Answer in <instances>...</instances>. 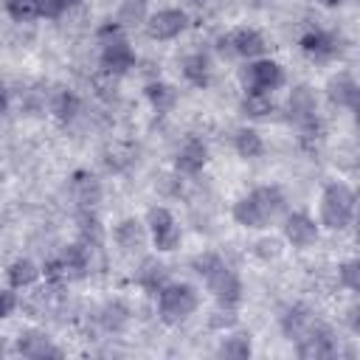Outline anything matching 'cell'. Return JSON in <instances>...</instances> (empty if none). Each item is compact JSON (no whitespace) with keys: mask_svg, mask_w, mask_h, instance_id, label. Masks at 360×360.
I'll return each instance as SVG.
<instances>
[{"mask_svg":"<svg viewBox=\"0 0 360 360\" xmlns=\"http://www.w3.org/2000/svg\"><path fill=\"white\" fill-rule=\"evenodd\" d=\"M231 214H233L236 225L250 228V231H262L287 214V197L278 186H256L250 194H245L233 202Z\"/></svg>","mask_w":360,"mask_h":360,"instance_id":"obj_1","label":"cell"},{"mask_svg":"<svg viewBox=\"0 0 360 360\" xmlns=\"http://www.w3.org/2000/svg\"><path fill=\"white\" fill-rule=\"evenodd\" d=\"M96 39H98V62H101V70L112 73V76H124L129 68H135V48L129 45V37H127V28H121L115 20L104 22L98 31H96Z\"/></svg>","mask_w":360,"mask_h":360,"instance_id":"obj_2","label":"cell"},{"mask_svg":"<svg viewBox=\"0 0 360 360\" xmlns=\"http://www.w3.org/2000/svg\"><path fill=\"white\" fill-rule=\"evenodd\" d=\"M354 205H357V197L346 183L340 180L326 183L321 191V202H318V225H323L326 231L349 228L354 219Z\"/></svg>","mask_w":360,"mask_h":360,"instance_id":"obj_3","label":"cell"},{"mask_svg":"<svg viewBox=\"0 0 360 360\" xmlns=\"http://www.w3.org/2000/svg\"><path fill=\"white\" fill-rule=\"evenodd\" d=\"M155 295H158V318L166 326H177L200 309V292L186 281H166Z\"/></svg>","mask_w":360,"mask_h":360,"instance_id":"obj_4","label":"cell"},{"mask_svg":"<svg viewBox=\"0 0 360 360\" xmlns=\"http://www.w3.org/2000/svg\"><path fill=\"white\" fill-rule=\"evenodd\" d=\"M143 222H146L149 239H152V245H155L158 253H172V250L180 248L183 231H180L174 214H172L166 205H152V208L146 211V219H143Z\"/></svg>","mask_w":360,"mask_h":360,"instance_id":"obj_5","label":"cell"},{"mask_svg":"<svg viewBox=\"0 0 360 360\" xmlns=\"http://www.w3.org/2000/svg\"><path fill=\"white\" fill-rule=\"evenodd\" d=\"M239 79L245 93H273L284 84V68L270 56H259V59H248Z\"/></svg>","mask_w":360,"mask_h":360,"instance_id":"obj_6","label":"cell"},{"mask_svg":"<svg viewBox=\"0 0 360 360\" xmlns=\"http://www.w3.org/2000/svg\"><path fill=\"white\" fill-rule=\"evenodd\" d=\"M217 51H219L222 56L259 59V56H264V51H267V42H264V37H262L256 28H248V25H242V28H233L231 34L219 37V39H217Z\"/></svg>","mask_w":360,"mask_h":360,"instance_id":"obj_7","label":"cell"},{"mask_svg":"<svg viewBox=\"0 0 360 360\" xmlns=\"http://www.w3.org/2000/svg\"><path fill=\"white\" fill-rule=\"evenodd\" d=\"M188 28V14L177 6H169V8H158L152 14H146L143 20V31L149 39L155 42H169V39H177L183 31Z\"/></svg>","mask_w":360,"mask_h":360,"instance_id":"obj_8","label":"cell"},{"mask_svg":"<svg viewBox=\"0 0 360 360\" xmlns=\"http://www.w3.org/2000/svg\"><path fill=\"white\" fill-rule=\"evenodd\" d=\"M202 284L214 295V301L222 307H236L242 301V278L225 264V259L202 276Z\"/></svg>","mask_w":360,"mask_h":360,"instance_id":"obj_9","label":"cell"},{"mask_svg":"<svg viewBox=\"0 0 360 360\" xmlns=\"http://www.w3.org/2000/svg\"><path fill=\"white\" fill-rule=\"evenodd\" d=\"M295 354L304 357V360H326V357H335L338 354V338H335V332L329 326H323V323L315 321V326L295 340Z\"/></svg>","mask_w":360,"mask_h":360,"instance_id":"obj_10","label":"cell"},{"mask_svg":"<svg viewBox=\"0 0 360 360\" xmlns=\"http://www.w3.org/2000/svg\"><path fill=\"white\" fill-rule=\"evenodd\" d=\"M281 233L287 239V245L298 248V250H307L318 242L321 236V225L307 214V211H290L281 217Z\"/></svg>","mask_w":360,"mask_h":360,"instance_id":"obj_11","label":"cell"},{"mask_svg":"<svg viewBox=\"0 0 360 360\" xmlns=\"http://www.w3.org/2000/svg\"><path fill=\"white\" fill-rule=\"evenodd\" d=\"M112 242L118 245L121 253H141L149 242V231L146 222L138 217H127L112 228Z\"/></svg>","mask_w":360,"mask_h":360,"instance_id":"obj_12","label":"cell"},{"mask_svg":"<svg viewBox=\"0 0 360 360\" xmlns=\"http://www.w3.org/2000/svg\"><path fill=\"white\" fill-rule=\"evenodd\" d=\"M14 352L31 360H45V357H62V349L53 346V340L45 332L37 329H22L14 340Z\"/></svg>","mask_w":360,"mask_h":360,"instance_id":"obj_13","label":"cell"},{"mask_svg":"<svg viewBox=\"0 0 360 360\" xmlns=\"http://www.w3.org/2000/svg\"><path fill=\"white\" fill-rule=\"evenodd\" d=\"M298 48H301V53H304L307 59H312V62H326V59H332V56L338 53V39H335L329 31L309 28V31L301 34Z\"/></svg>","mask_w":360,"mask_h":360,"instance_id":"obj_14","label":"cell"},{"mask_svg":"<svg viewBox=\"0 0 360 360\" xmlns=\"http://www.w3.org/2000/svg\"><path fill=\"white\" fill-rule=\"evenodd\" d=\"M205 163H208V143H205L202 138H197V135H188V138L180 143L177 158H174L177 172H183V174H197V172L205 169Z\"/></svg>","mask_w":360,"mask_h":360,"instance_id":"obj_15","label":"cell"},{"mask_svg":"<svg viewBox=\"0 0 360 360\" xmlns=\"http://www.w3.org/2000/svg\"><path fill=\"white\" fill-rule=\"evenodd\" d=\"M70 194H73V200L79 202L82 211H93L101 200V183L93 172L79 169V172L70 174Z\"/></svg>","mask_w":360,"mask_h":360,"instance_id":"obj_16","label":"cell"},{"mask_svg":"<svg viewBox=\"0 0 360 360\" xmlns=\"http://www.w3.org/2000/svg\"><path fill=\"white\" fill-rule=\"evenodd\" d=\"M287 112H290V121H295V127L304 124V121L318 118L315 115L318 112V101H315L312 87H307V84L292 87L290 90V98H287Z\"/></svg>","mask_w":360,"mask_h":360,"instance_id":"obj_17","label":"cell"},{"mask_svg":"<svg viewBox=\"0 0 360 360\" xmlns=\"http://www.w3.org/2000/svg\"><path fill=\"white\" fill-rule=\"evenodd\" d=\"M135 281H138V287L143 292L155 295L169 281V270H166V264L158 256H143L141 264H138V270H135Z\"/></svg>","mask_w":360,"mask_h":360,"instance_id":"obj_18","label":"cell"},{"mask_svg":"<svg viewBox=\"0 0 360 360\" xmlns=\"http://www.w3.org/2000/svg\"><path fill=\"white\" fill-rule=\"evenodd\" d=\"M326 96H329V101L332 104H338V107H346V110H357V98H360V90H357V82H354V76L352 73H338V76H332L329 79V84H326Z\"/></svg>","mask_w":360,"mask_h":360,"instance_id":"obj_19","label":"cell"},{"mask_svg":"<svg viewBox=\"0 0 360 360\" xmlns=\"http://www.w3.org/2000/svg\"><path fill=\"white\" fill-rule=\"evenodd\" d=\"M87 248H90L87 242H76V245L62 248L59 262L65 267L68 281H76V278H84L87 276V270H90V250Z\"/></svg>","mask_w":360,"mask_h":360,"instance_id":"obj_20","label":"cell"},{"mask_svg":"<svg viewBox=\"0 0 360 360\" xmlns=\"http://www.w3.org/2000/svg\"><path fill=\"white\" fill-rule=\"evenodd\" d=\"M312 326H315V315H312L304 304H295V307H290V309L281 315V332H284V338L292 340V343H295L301 335H307Z\"/></svg>","mask_w":360,"mask_h":360,"instance_id":"obj_21","label":"cell"},{"mask_svg":"<svg viewBox=\"0 0 360 360\" xmlns=\"http://www.w3.org/2000/svg\"><path fill=\"white\" fill-rule=\"evenodd\" d=\"M183 79L188 82V84H194V87H208V82H211V59H208V53H202V51H191V53H186L183 56Z\"/></svg>","mask_w":360,"mask_h":360,"instance_id":"obj_22","label":"cell"},{"mask_svg":"<svg viewBox=\"0 0 360 360\" xmlns=\"http://www.w3.org/2000/svg\"><path fill=\"white\" fill-rule=\"evenodd\" d=\"M39 276H42V270L31 259H14L6 267V278H8V287L11 290H28V287L37 284Z\"/></svg>","mask_w":360,"mask_h":360,"instance_id":"obj_23","label":"cell"},{"mask_svg":"<svg viewBox=\"0 0 360 360\" xmlns=\"http://www.w3.org/2000/svg\"><path fill=\"white\" fill-rule=\"evenodd\" d=\"M233 149H236L239 158L256 160V158H262V152H264V141H262V135H259L253 127H239V129L233 132Z\"/></svg>","mask_w":360,"mask_h":360,"instance_id":"obj_24","label":"cell"},{"mask_svg":"<svg viewBox=\"0 0 360 360\" xmlns=\"http://www.w3.org/2000/svg\"><path fill=\"white\" fill-rule=\"evenodd\" d=\"M79 107H82V101L73 90H56L53 98H51V115L59 124H70L79 115Z\"/></svg>","mask_w":360,"mask_h":360,"instance_id":"obj_25","label":"cell"},{"mask_svg":"<svg viewBox=\"0 0 360 360\" xmlns=\"http://www.w3.org/2000/svg\"><path fill=\"white\" fill-rule=\"evenodd\" d=\"M143 96H146V101L152 104L155 112H169L177 104V90L166 82H149L143 87Z\"/></svg>","mask_w":360,"mask_h":360,"instance_id":"obj_26","label":"cell"},{"mask_svg":"<svg viewBox=\"0 0 360 360\" xmlns=\"http://www.w3.org/2000/svg\"><path fill=\"white\" fill-rule=\"evenodd\" d=\"M219 357H231V360H245L253 354V343H250V332H233V335H225L219 349H217Z\"/></svg>","mask_w":360,"mask_h":360,"instance_id":"obj_27","label":"cell"},{"mask_svg":"<svg viewBox=\"0 0 360 360\" xmlns=\"http://www.w3.org/2000/svg\"><path fill=\"white\" fill-rule=\"evenodd\" d=\"M242 112L248 118H267L276 112V98L273 93H245L242 96Z\"/></svg>","mask_w":360,"mask_h":360,"instance_id":"obj_28","label":"cell"},{"mask_svg":"<svg viewBox=\"0 0 360 360\" xmlns=\"http://www.w3.org/2000/svg\"><path fill=\"white\" fill-rule=\"evenodd\" d=\"M146 0H121L118 11H115V22L121 28H129V25H143L146 20Z\"/></svg>","mask_w":360,"mask_h":360,"instance_id":"obj_29","label":"cell"},{"mask_svg":"<svg viewBox=\"0 0 360 360\" xmlns=\"http://www.w3.org/2000/svg\"><path fill=\"white\" fill-rule=\"evenodd\" d=\"M101 160H104L107 169H112V172H124V169L135 160V149H132L129 143H110V146L104 149Z\"/></svg>","mask_w":360,"mask_h":360,"instance_id":"obj_30","label":"cell"},{"mask_svg":"<svg viewBox=\"0 0 360 360\" xmlns=\"http://www.w3.org/2000/svg\"><path fill=\"white\" fill-rule=\"evenodd\" d=\"M3 8L14 22H31L39 17V0H3Z\"/></svg>","mask_w":360,"mask_h":360,"instance_id":"obj_31","label":"cell"},{"mask_svg":"<svg viewBox=\"0 0 360 360\" xmlns=\"http://www.w3.org/2000/svg\"><path fill=\"white\" fill-rule=\"evenodd\" d=\"M127 321H129V309L121 301H112L101 309V323L107 332H121L127 326Z\"/></svg>","mask_w":360,"mask_h":360,"instance_id":"obj_32","label":"cell"},{"mask_svg":"<svg viewBox=\"0 0 360 360\" xmlns=\"http://www.w3.org/2000/svg\"><path fill=\"white\" fill-rule=\"evenodd\" d=\"M338 281H340V287H346L349 292H357V290H360V262H357V259H346V262L338 267Z\"/></svg>","mask_w":360,"mask_h":360,"instance_id":"obj_33","label":"cell"},{"mask_svg":"<svg viewBox=\"0 0 360 360\" xmlns=\"http://www.w3.org/2000/svg\"><path fill=\"white\" fill-rule=\"evenodd\" d=\"M82 0H39V17H48V20H56L62 17L65 11L76 8Z\"/></svg>","mask_w":360,"mask_h":360,"instance_id":"obj_34","label":"cell"},{"mask_svg":"<svg viewBox=\"0 0 360 360\" xmlns=\"http://www.w3.org/2000/svg\"><path fill=\"white\" fill-rule=\"evenodd\" d=\"M208 326H211V329H219V332L233 329V326H236V312H233V307H222V304H219V309H214V312L208 315Z\"/></svg>","mask_w":360,"mask_h":360,"instance_id":"obj_35","label":"cell"},{"mask_svg":"<svg viewBox=\"0 0 360 360\" xmlns=\"http://www.w3.org/2000/svg\"><path fill=\"white\" fill-rule=\"evenodd\" d=\"M256 256H262L264 262L278 259V256H281V239H276V236H264V239H259V242H256Z\"/></svg>","mask_w":360,"mask_h":360,"instance_id":"obj_36","label":"cell"},{"mask_svg":"<svg viewBox=\"0 0 360 360\" xmlns=\"http://www.w3.org/2000/svg\"><path fill=\"white\" fill-rule=\"evenodd\" d=\"M17 304H20V301H17V292H14L11 287H8V290H0V321L8 318V315L17 309Z\"/></svg>","mask_w":360,"mask_h":360,"instance_id":"obj_37","label":"cell"},{"mask_svg":"<svg viewBox=\"0 0 360 360\" xmlns=\"http://www.w3.org/2000/svg\"><path fill=\"white\" fill-rule=\"evenodd\" d=\"M318 6H323V8H335V6H340L343 0H315Z\"/></svg>","mask_w":360,"mask_h":360,"instance_id":"obj_38","label":"cell"},{"mask_svg":"<svg viewBox=\"0 0 360 360\" xmlns=\"http://www.w3.org/2000/svg\"><path fill=\"white\" fill-rule=\"evenodd\" d=\"M6 110V87H3V82H0V112Z\"/></svg>","mask_w":360,"mask_h":360,"instance_id":"obj_39","label":"cell"},{"mask_svg":"<svg viewBox=\"0 0 360 360\" xmlns=\"http://www.w3.org/2000/svg\"><path fill=\"white\" fill-rule=\"evenodd\" d=\"M3 352H6V338L0 335V354H3Z\"/></svg>","mask_w":360,"mask_h":360,"instance_id":"obj_40","label":"cell"},{"mask_svg":"<svg viewBox=\"0 0 360 360\" xmlns=\"http://www.w3.org/2000/svg\"><path fill=\"white\" fill-rule=\"evenodd\" d=\"M194 3H202V0H194Z\"/></svg>","mask_w":360,"mask_h":360,"instance_id":"obj_41","label":"cell"},{"mask_svg":"<svg viewBox=\"0 0 360 360\" xmlns=\"http://www.w3.org/2000/svg\"><path fill=\"white\" fill-rule=\"evenodd\" d=\"M0 115H3V112H0Z\"/></svg>","mask_w":360,"mask_h":360,"instance_id":"obj_42","label":"cell"}]
</instances>
